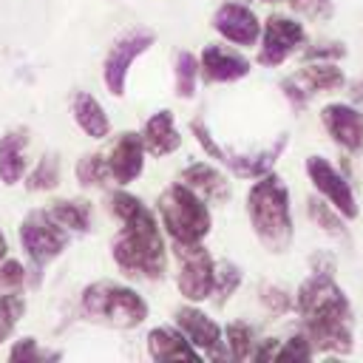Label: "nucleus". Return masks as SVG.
I'll list each match as a JSON object with an SVG mask.
<instances>
[{"instance_id": "2eb2a0df", "label": "nucleus", "mask_w": 363, "mask_h": 363, "mask_svg": "<svg viewBox=\"0 0 363 363\" xmlns=\"http://www.w3.org/2000/svg\"><path fill=\"white\" fill-rule=\"evenodd\" d=\"M320 119L340 147H346V150L363 147V113L360 111H354L352 105L335 102V105H326L320 111Z\"/></svg>"}, {"instance_id": "aec40b11", "label": "nucleus", "mask_w": 363, "mask_h": 363, "mask_svg": "<svg viewBox=\"0 0 363 363\" xmlns=\"http://www.w3.org/2000/svg\"><path fill=\"white\" fill-rule=\"evenodd\" d=\"M142 139H145V147L150 156H167L173 150L182 147V133L176 130V122H173V113L164 108V111H156L145 128H142Z\"/></svg>"}, {"instance_id": "dca6fc26", "label": "nucleus", "mask_w": 363, "mask_h": 363, "mask_svg": "<svg viewBox=\"0 0 363 363\" xmlns=\"http://www.w3.org/2000/svg\"><path fill=\"white\" fill-rule=\"evenodd\" d=\"M199 62H201V77L207 82H235L250 74V60H244L241 54H235L218 43L204 45Z\"/></svg>"}, {"instance_id": "bb28decb", "label": "nucleus", "mask_w": 363, "mask_h": 363, "mask_svg": "<svg viewBox=\"0 0 363 363\" xmlns=\"http://www.w3.org/2000/svg\"><path fill=\"white\" fill-rule=\"evenodd\" d=\"M238 284H241V269L235 264H230V261L216 264V289H213V295H216V303L218 306H224L233 298V292L238 289Z\"/></svg>"}, {"instance_id": "7c9ffc66", "label": "nucleus", "mask_w": 363, "mask_h": 363, "mask_svg": "<svg viewBox=\"0 0 363 363\" xmlns=\"http://www.w3.org/2000/svg\"><path fill=\"white\" fill-rule=\"evenodd\" d=\"M26 284V267L14 258H3L0 261V286L3 289H17Z\"/></svg>"}, {"instance_id": "4468645a", "label": "nucleus", "mask_w": 363, "mask_h": 363, "mask_svg": "<svg viewBox=\"0 0 363 363\" xmlns=\"http://www.w3.org/2000/svg\"><path fill=\"white\" fill-rule=\"evenodd\" d=\"M145 153H147V147H145L142 133L125 130V133L113 142V147H111V153H108L111 179H113L116 184H122V187L130 184V182H136V179L142 176V170H145Z\"/></svg>"}, {"instance_id": "4be33fe9", "label": "nucleus", "mask_w": 363, "mask_h": 363, "mask_svg": "<svg viewBox=\"0 0 363 363\" xmlns=\"http://www.w3.org/2000/svg\"><path fill=\"white\" fill-rule=\"evenodd\" d=\"M51 218H57L68 233H85L91 227V204L82 199H60L48 207Z\"/></svg>"}, {"instance_id": "c756f323", "label": "nucleus", "mask_w": 363, "mask_h": 363, "mask_svg": "<svg viewBox=\"0 0 363 363\" xmlns=\"http://www.w3.org/2000/svg\"><path fill=\"white\" fill-rule=\"evenodd\" d=\"M309 354H312V340H309L306 335H295V337H289V340L278 349L275 360H306Z\"/></svg>"}, {"instance_id": "412c9836", "label": "nucleus", "mask_w": 363, "mask_h": 363, "mask_svg": "<svg viewBox=\"0 0 363 363\" xmlns=\"http://www.w3.org/2000/svg\"><path fill=\"white\" fill-rule=\"evenodd\" d=\"M71 113H74V122L77 128L91 136V139H105L111 133V119L105 113V108L99 105V99L88 91H77L74 99H71Z\"/></svg>"}, {"instance_id": "c9c22d12", "label": "nucleus", "mask_w": 363, "mask_h": 363, "mask_svg": "<svg viewBox=\"0 0 363 363\" xmlns=\"http://www.w3.org/2000/svg\"><path fill=\"white\" fill-rule=\"evenodd\" d=\"M264 3H272V0H264Z\"/></svg>"}, {"instance_id": "f8f14e48", "label": "nucleus", "mask_w": 363, "mask_h": 363, "mask_svg": "<svg viewBox=\"0 0 363 363\" xmlns=\"http://www.w3.org/2000/svg\"><path fill=\"white\" fill-rule=\"evenodd\" d=\"M340 85H343V71L337 65H332V62H318V65H303L289 79H284V94L295 105H303L309 99V94L337 91Z\"/></svg>"}, {"instance_id": "7ed1b4c3", "label": "nucleus", "mask_w": 363, "mask_h": 363, "mask_svg": "<svg viewBox=\"0 0 363 363\" xmlns=\"http://www.w3.org/2000/svg\"><path fill=\"white\" fill-rule=\"evenodd\" d=\"M247 216L255 238L269 252H284L292 244V213H289V190L286 184L264 173L247 193Z\"/></svg>"}, {"instance_id": "f704fd0d", "label": "nucleus", "mask_w": 363, "mask_h": 363, "mask_svg": "<svg viewBox=\"0 0 363 363\" xmlns=\"http://www.w3.org/2000/svg\"><path fill=\"white\" fill-rule=\"evenodd\" d=\"M6 252H9V244H6V235L0 233V261L6 258Z\"/></svg>"}, {"instance_id": "ddd939ff", "label": "nucleus", "mask_w": 363, "mask_h": 363, "mask_svg": "<svg viewBox=\"0 0 363 363\" xmlns=\"http://www.w3.org/2000/svg\"><path fill=\"white\" fill-rule=\"evenodd\" d=\"M213 28H216L224 40H230V43H235V45H255V40L261 37V23H258V17H255L244 3H233V0H227V3H221V6L216 9V14H213Z\"/></svg>"}, {"instance_id": "9b49d317", "label": "nucleus", "mask_w": 363, "mask_h": 363, "mask_svg": "<svg viewBox=\"0 0 363 363\" xmlns=\"http://www.w3.org/2000/svg\"><path fill=\"white\" fill-rule=\"evenodd\" d=\"M173 320H176V326L187 335V340L201 354H207V357H224L227 354L224 352L227 343H224L221 326L213 318H207L201 309H196V306H179L173 312Z\"/></svg>"}, {"instance_id": "a211bd4d", "label": "nucleus", "mask_w": 363, "mask_h": 363, "mask_svg": "<svg viewBox=\"0 0 363 363\" xmlns=\"http://www.w3.org/2000/svg\"><path fill=\"white\" fill-rule=\"evenodd\" d=\"M179 182H184L190 190H196L204 201L218 204L230 199V182L224 173H218L213 164L207 162H193L179 173Z\"/></svg>"}, {"instance_id": "a878e982", "label": "nucleus", "mask_w": 363, "mask_h": 363, "mask_svg": "<svg viewBox=\"0 0 363 363\" xmlns=\"http://www.w3.org/2000/svg\"><path fill=\"white\" fill-rule=\"evenodd\" d=\"M224 343H227V352H230L233 360H247L252 354V343H255L252 340V329L247 323H241V320H233L224 329Z\"/></svg>"}, {"instance_id": "f03ea898", "label": "nucleus", "mask_w": 363, "mask_h": 363, "mask_svg": "<svg viewBox=\"0 0 363 363\" xmlns=\"http://www.w3.org/2000/svg\"><path fill=\"white\" fill-rule=\"evenodd\" d=\"M295 306L303 318L306 337L312 340L315 349L340 352V354L352 349V329H349L352 306L340 292V286L332 281V275L312 272V278L301 284Z\"/></svg>"}, {"instance_id": "2f4dec72", "label": "nucleus", "mask_w": 363, "mask_h": 363, "mask_svg": "<svg viewBox=\"0 0 363 363\" xmlns=\"http://www.w3.org/2000/svg\"><path fill=\"white\" fill-rule=\"evenodd\" d=\"M261 303L269 309V312H275V315H281V312H286L289 306H292V301H289V295L281 289V286H261Z\"/></svg>"}, {"instance_id": "c85d7f7f", "label": "nucleus", "mask_w": 363, "mask_h": 363, "mask_svg": "<svg viewBox=\"0 0 363 363\" xmlns=\"http://www.w3.org/2000/svg\"><path fill=\"white\" fill-rule=\"evenodd\" d=\"M48 357L57 360L60 352H45V349H40L34 337H23V340H17L14 349L9 352V360H23V363H28V360H48Z\"/></svg>"}, {"instance_id": "423d86ee", "label": "nucleus", "mask_w": 363, "mask_h": 363, "mask_svg": "<svg viewBox=\"0 0 363 363\" xmlns=\"http://www.w3.org/2000/svg\"><path fill=\"white\" fill-rule=\"evenodd\" d=\"M68 238H71V233L57 218H51L48 210H34L20 224V244L37 269H43L54 258H60L62 250L68 247Z\"/></svg>"}, {"instance_id": "20e7f679", "label": "nucleus", "mask_w": 363, "mask_h": 363, "mask_svg": "<svg viewBox=\"0 0 363 363\" xmlns=\"http://www.w3.org/2000/svg\"><path fill=\"white\" fill-rule=\"evenodd\" d=\"M210 201H204L184 182H173L156 201L164 233L173 244H201L213 227Z\"/></svg>"}, {"instance_id": "f3484780", "label": "nucleus", "mask_w": 363, "mask_h": 363, "mask_svg": "<svg viewBox=\"0 0 363 363\" xmlns=\"http://www.w3.org/2000/svg\"><path fill=\"white\" fill-rule=\"evenodd\" d=\"M147 354L153 360H199L201 352L187 340V335L176 326H153L147 332Z\"/></svg>"}, {"instance_id": "5701e85b", "label": "nucleus", "mask_w": 363, "mask_h": 363, "mask_svg": "<svg viewBox=\"0 0 363 363\" xmlns=\"http://www.w3.org/2000/svg\"><path fill=\"white\" fill-rule=\"evenodd\" d=\"M201 77V62L190 51L176 54V68H173V82H176V96L179 99H193L196 96V82Z\"/></svg>"}, {"instance_id": "393cba45", "label": "nucleus", "mask_w": 363, "mask_h": 363, "mask_svg": "<svg viewBox=\"0 0 363 363\" xmlns=\"http://www.w3.org/2000/svg\"><path fill=\"white\" fill-rule=\"evenodd\" d=\"M57 184H60V159H57L54 153H48V156H43V159L37 162V167L26 176V187L34 190V193H40V190H54Z\"/></svg>"}, {"instance_id": "6ab92c4d", "label": "nucleus", "mask_w": 363, "mask_h": 363, "mask_svg": "<svg viewBox=\"0 0 363 363\" xmlns=\"http://www.w3.org/2000/svg\"><path fill=\"white\" fill-rule=\"evenodd\" d=\"M26 147H28V130L26 128H11L0 136V182L3 184H17L26 173Z\"/></svg>"}, {"instance_id": "cd10ccee", "label": "nucleus", "mask_w": 363, "mask_h": 363, "mask_svg": "<svg viewBox=\"0 0 363 363\" xmlns=\"http://www.w3.org/2000/svg\"><path fill=\"white\" fill-rule=\"evenodd\" d=\"M309 216H312V221H315L320 230H326V233H332V235H346V230H343L337 213H335L323 199H309Z\"/></svg>"}, {"instance_id": "72a5a7b5", "label": "nucleus", "mask_w": 363, "mask_h": 363, "mask_svg": "<svg viewBox=\"0 0 363 363\" xmlns=\"http://www.w3.org/2000/svg\"><path fill=\"white\" fill-rule=\"evenodd\" d=\"M14 326H17V323H11V320H9V318L0 312V343H3V340H6L11 332H14Z\"/></svg>"}, {"instance_id": "f257e3e1", "label": "nucleus", "mask_w": 363, "mask_h": 363, "mask_svg": "<svg viewBox=\"0 0 363 363\" xmlns=\"http://www.w3.org/2000/svg\"><path fill=\"white\" fill-rule=\"evenodd\" d=\"M108 210L122 224L111 244L113 264L130 278L162 281L167 272V250L153 210L125 190L108 196Z\"/></svg>"}, {"instance_id": "b1692460", "label": "nucleus", "mask_w": 363, "mask_h": 363, "mask_svg": "<svg viewBox=\"0 0 363 363\" xmlns=\"http://www.w3.org/2000/svg\"><path fill=\"white\" fill-rule=\"evenodd\" d=\"M74 176L82 187H105V182L111 179V164L105 153H85L79 156Z\"/></svg>"}, {"instance_id": "1a4fd4ad", "label": "nucleus", "mask_w": 363, "mask_h": 363, "mask_svg": "<svg viewBox=\"0 0 363 363\" xmlns=\"http://www.w3.org/2000/svg\"><path fill=\"white\" fill-rule=\"evenodd\" d=\"M306 40V31L298 20L284 17V14H272L264 23V37H261V51H258V62L267 68L281 65L301 43Z\"/></svg>"}, {"instance_id": "9d476101", "label": "nucleus", "mask_w": 363, "mask_h": 363, "mask_svg": "<svg viewBox=\"0 0 363 363\" xmlns=\"http://www.w3.org/2000/svg\"><path fill=\"white\" fill-rule=\"evenodd\" d=\"M306 173L312 179V184L318 187V193L346 218H354L357 216V201H354V193L349 187V182L323 159V156H309L306 159Z\"/></svg>"}, {"instance_id": "0eeeda50", "label": "nucleus", "mask_w": 363, "mask_h": 363, "mask_svg": "<svg viewBox=\"0 0 363 363\" xmlns=\"http://www.w3.org/2000/svg\"><path fill=\"white\" fill-rule=\"evenodd\" d=\"M173 252H176V261H179V275H176L179 292L193 303L207 301L216 289V261H213V255L201 244H173Z\"/></svg>"}, {"instance_id": "39448f33", "label": "nucleus", "mask_w": 363, "mask_h": 363, "mask_svg": "<svg viewBox=\"0 0 363 363\" xmlns=\"http://www.w3.org/2000/svg\"><path fill=\"white\" fill-rule=\"evenodd\" d=\"M79 306L88 320L113 329H133L147 318V301L136 289L113 281L88 284L79 295Z\"/></svg>"}, {"instance_id": "473e14b6", "label": "nucleus", "mask_w": 363, "mask_h": 363, "mask_svg": "<svg viewBox=\"0 0 363 363\" xmlns=\"http://www.w3.org/2000/svg\"><path fill=\"white\" fill-rule=\"evenodd\" d=\"M190 130H193L196 142L204 147V153H207V156H213V159H218V162L224 159V147H218V145H216V139H213V136H210V130L201 125V119H193V122H190Z\"/></svg>"}, {"instance_id": "6e6552de", "label": "nucleus", "mask_w": 363, "mask_h": 363, "mask_svg": "<svg viewBox=\"0 0 363 363\" xmlns=\"http://www.w3.org/2000/svg\"><path fill=\"white\" fill-rule=\"evenodd\" d=\"M153 40H156V34L150 28H130L108 48L105 62H102V79H105V88L111 91V96H125L128 71H130L133 60L142 57L153 45Z\"/></svg>"}]
</instances>
